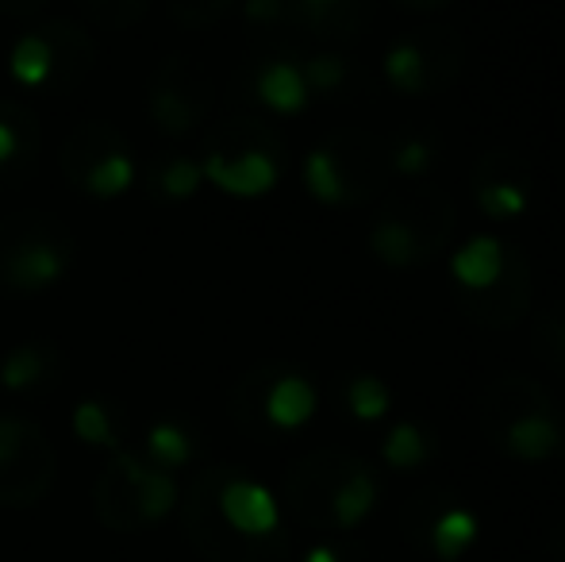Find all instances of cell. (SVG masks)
I'll list each match as a JSON object with an SVG mask.
<instances>
[{"instance_id":"obj_1","label":"cell","mask_w":565,"mask_h":562,"mask_svg":"<svg viewBox=\"0 0 565 562\" xmlns=\"http://www.w3.org/2000/svg\"><path fill=\"white\" fill-rule=\"evenodd\" d=\"M74 240L51 216H12L0 224V285L43 289L70 266Z\"/></svg>"},{"instance_id":"obj_2","label":"cell","mask_w":565,"mask_h":562,"mask_svg":"<svg viewBox=\"0 0 565 562\" xmlns=\"http://www.w3.org/2000/svg\"><path fill=\"white\" fill-rule=\"evenodd\" d=\"M178 489L158 466L139 458H116L97 481V512L116 532H139L150 520H158L173 505Z\"/></svg>"},{"instance_id":"obj_3","label":"cell","mask_w":565,"mask_h":562,"mask_svg":"<svg viewBox=\"0 0 565 562\" xmlns=\"http://www.w3.org/2000/svg\"><path fill=\"white\" fill-rule=\"evenodd\" d=\"M54 450L43 427L0 416V501L31 505L51 489Z\"/></svg>"},{"instance_id":"obj_4","label":"cell","mask_w":565,"mask_h":562,"mask_svg":"<svg viewBox=\"0 0 565 562\" xmlns=\"http://www.w3.org/2000/svg\"><path fill=\"white\" fill-rule=\"evenodd\" d=\"M62 170L85 193L113 197L131 181V147L113 124H85L62 147Z\"/></svg>"},{"instance_id":"obj_5","label":"cell","mask_w":565,"mask_h":562,"mask_svg":"<svg viewBox=\"0 0 565 562\" xmlns=\"http://www.w3.org/2000/svg\"><path fill=\"white\" fill-rule=\"evenodd\" d=\"M204 100L209 97L193 82L185 62H166L162 74L154 77V89H150V116L166 136H185L204 116Z\"/></svg>"},{"instance_id":"obj_6","label":"cell","mask_w":565,"mask_h":562,"mask_svg":"<svg viewBox=\"0 0 565 562\" xmlns=\"http://www.w3.org/2000/svg\"><path fill=\"white\" fill-rule=\"evenodd\" d=\"M204 170H209V178L216 181L220 189H227V193H235V197H258L277 185L274 155H266V150H258V147L235 150V155L212 150Z\"/></svg>"},{"instance_id":"obj_7","label":"cell","mask_w":565,"mask_h":562,"mask_svg":"<svg viewBox=\"0 0 565 562\" xmlns=\"http://www.w3.org/2000/svg\"><path fill=\"white\" fill-rule=\"evenodd\" d=\"M216 505H220V517L235 532L254 536V540H269L277 532V520H281L277 501L262 486H254V481H227V486H220Z\"/></svg>"},{"instance_id":"obj_8","label":"cell","mask_w":565,"mask_h":562,"mask_svg":"<svg viewBox=\"0 0 565 562\" xmlns=\"http://www.w3.org/2000/svg\"><path fill=\"white\" fill-rule=\"evenodd\" d=\"M35 120L15 100H0V178H23L35 166Z\"/></svg>"},{"instance_id":"obj_9","label":"cell","mask_w":565,"mask_h":562,"mask_svg":"<svg viewBox=\"0 0 565 562\" xmlns=\"http://www.w3.org/2000/svg\"><path fill=\"white\" fill-rule=\"evenodd\" d=\"M43 43H46V82L54 85H74L77 77L89 70L93 59V43L74 28V23H46L43 31Z\"/></svg>"},{"instance_id":"obj_10","label":"cell","mask_w":565,"mask_h":562,"mask_svg":"<svg viewBox=\"0 0 565 562\" xmlns=\"http://www.w3.org/2000/svg\"><path fill=\"white\" fill-rule=\"evenodd\" d=\"M450 274L469 293L492 289L500 282V274H504V243L497 235H473V240L454 251Z\"/></svg>"},{"instance_id":"obj_11","label":"cell","mask_w":565,"mask_h":562,"mask_svg":"<svg viewBox=\"0 0 565 562\" xmlns=\"http://www.w3.org/2000/svg\"><path fill=\"white\" fill-rule=\"evenodd\" d=\"M316 413V390L308 378L285 374L266 393V421L274 427H300Z\"/></svg>"},{"instance_id":"obj_12","label":"cell","mask_w":565,"mask_h":562,"mask_svg":"<svg viewBox=\"0 0 565 562\" xmlns=\"http://www.w3.org/2000/svg\"><path fill=\"white\" fill-rule=\"evenodd\" d=\"M504 447L520 463H543V458H551L562 447V427L546 413H523L520 421H512V427H508Z\"/></svg>"},{"instance_id":"obj_13","label":"cell","mask_w":565,"mask_h":562,"mask_svg":"<svg viewBox=\"0 0 565 562\" xmlns=\"http://www.w3.org/2000/svg\"><path fill=\"white\" fill-rule=\"evenodd\" d=\"M370 251L377 263L393 266V271H408L424 255V243H419L416 227L404 224V220H381L370 232Z\"/></svg>"},{"instance_id":"obj_14","label":"cell","mask_w":565,"mask_h":562,"mask_svg":"<svg viewBox=\"0 0 565 562\" xmlns=\"http://www.w3.org/2000/svg\"><path fill=\"white\" fill-rule=\"evenodd\" d=\"M373 505H377V481L370 470H354L331 494V520L339 528H358L373 512Z\"/></svg>"},{"instance_id":"obj_15","label":"cell","mask_w":565,"mask_h":562,"mask_svg":"<svg viewBox=\"0 0 565 562\" xmlns=\"http://www.w3.org/2000/svg\"><path fill=\"white\" fill-rule=\"evenodd\" d=\"M258 97L266 100L274 113H300L308 105V82L300 74V66L292 62H274L269 70H262L258 77Z\"/></svg>"},{"instance_id":"obj_16","label":"cell","mask_w":565,"mask_h":562,"mask_svg":"<svg viewBox=\"0 0 565 562\" xmlns=\"http://www.w3.org/2000/svg\"><path fill=\"white\" fill-rule=\"evenodd\" d=\"M473 540H477V517L469 509L443 512V517L435 520V528H431V548H435V555H439L443 562L461 559L469 548H473Z\"/></svg>"},{"instance_id":"obj_17","label":"cell","mask_w":565,"mask_h":562,"mask_svg":"<svg viewBox=\"0 0 565 562\" xmlns=\"http://www.w3.org/2000/svg\"><path fill=\"white\" fill-rule=\"evenodd\" d=\"M58 367V354L43 343H31V347H20L12 359L4 362V385L12 390H31V385H43L46 378L54 374Z\"/></svg>"},{"instance_id":"obj_18","label":"cell","mask_w":565,"mask_h":562,"mask_svg":"<svg viewBox=\"0 0 565 562\" xmlns=\"http://www.w3.org/2000/svg\"><path fill=\"white\" fill-rule=\"evenodd\" d=\"M385 77L396 93L404 97H416L427 85V59L416 43H396L393 51L385 54Z\"/></svg>"},{"instance_id":"obj_19","label":"cell","mask_w":565,"mask_h":562,"mask_svg":"<svg viewBox=\"0 0 565 562\" xmlns=\"http://www.w3.org/2000/svg\"><path fill=\"white\" fill-rule=\"evenodd\" d=\"M305 185L312 189L316 201L342 204L347 201V178L339 170V158L331 150H312L305 162Z\"/></svg>"},{"instance_id":"obj_20","label":"cell","mask_w":565,"mask_h":562,"mask_svg":"<svg viewBox=\"0 0 565 562\" xmlns=\"http://www.w3.org/2000/svg\"><path fill=\"white\" fill-rule=\"evenodd\" d=\"M381 455L393 470H412L427 458V435L416 424L401 421L396 427H388L385 443H381Z\"/></svg>"},{"instance_id":"obj_21","label":"cell","mask_w":565,"mask_h":562,"mask_svg":"<svg viewBox=\"0 0 565 562\" xmlns=\"http://www.w3.org/2000/svg\"><path fill=\"white\" fill-rule=\"evenodd\" d=\"M347 405L358 421L373 424V421H381V416H388V409H393V393H388V385L381 382V378L362 374L347 385Z\"/></svg>"},{"instance_id":"obj_22","label":"cell","mask_w":565,"mask_h":562,"mask_svg":"<svg viewBox=\"0 0 565 562\" xmlns=\"http://www.w3.org/2000/svg\"><path fill=\"white\" fill-rule=\"evenodd\" d=\"M477 204L489 220H515L527 212V189L515 181H484L477 189Z\"/></svg>"},{"instance_id":"obj_23","label":"cell","mask_w":565,"mask_h":562,"mask_svg":"<svg viewBox=\"0 0 565 562\" xmlns=\"http://www.w3.org/2000/svg\"><path fill=\"white\" fill-rule=\"evenodd\" d=\"M77 432L93 443H116L119 439V413L105 401H85L77 409Z\"/></svg>"},{"instance_id":"obj_24","label":"cell","mask_w":565,"mask_h":562,"mask_svg":"<svg viewBox=\"0 0 565 562\" xmlns=\"http://www.w3.org/2000/svg\"><path fill=\"white\" fill-rule=\"evenodd\" d=\"M201 181V170H196L189 158H166V162L154 166V189L170 197H189Z\"/></svg>"},{"instance_id":"obj_25","label":"cell","mask_w":565,"mask_h":562,"mask_svg":"<svg viewBox=\"0 0 565 562\" xmlns=\"http://www.w3.org/2000/svg\"><path fill=\"white\" fill-rule=\"evenodd\" d=\"M300 74H305L308 82V93H331L339 89L342 82H347V62L339 59V54H316L312 62H305L300 66Z\"/></svg>"},{"instance_id":"obj_26","label":"cell","mask_w":565,"mask_h":562,"mask_svg":"<svg viewBox=\"0 0 565 562\" xmlns=\"http://www.w3.org/2000/svg\"><path fill=\"white\" fill-rule=\"evenodd\" d=\"M82 4H85V12L97 23H105V28H127V23L139 20L147 0H82Z\"/></svg>"},{"instance_id":"obj_27","label":"cell","mask_w":565,"mask_h":562,"mask_svg":"<svg viewBox=\"0 0 565 562\" xmlns=\"http://www.w3.org/2000/svg\"><path fill=\"white\" fill-rule=\"evenodd\" d=\"M166 4H170V12L178 15V23H185V28H209L231 0H166Z\"/></svg>"},{"instance_id":"obj_28","label":"cell","mask_w":565,"mask_h":562,"mask_svg":"<svg viewBox=\"0 0 565 562\" xmlns=\"http://www.w3.org/2000/svg\"><path fill=\"white\" fill-rule=\"evenodd\" d=\"M150 450H154L158 466H181L189 458V439L178 427H162V432H154V439H150Z\"/></svg>"},{"instance_id":"obj_29","label":"cell","mask_w":565,"mask_h":562,"mask_svg":"<svg viewBox=\"0 0 565 562\" xmlns=\"http://www.w3.org/2000/svg\"><path fill=\"white\" fill-rule=\"evenodd\" d=\"M393 166H396V173H404V178H416V173H424L427 166H431V147L419 139H408L401 150H396Z\"/></svg>"},{"instance_id":"obj_30","label":"cell","mask_w":565,"mask_h":562,"mask_svg":"<svg viewBox=\"0 0 565 562\" xmlns=\"http://www.w3.org/2000/svg\"><path fill=\"white\" fill-rule=\"evenodd\" d=\"M246 15H250V20H277V15H281V0H250Z\"/></svg>"},{"instance_id":"obj_31","label":"cell","mask_w":565,"mask_h":562,"mask_svg":"<svg viewBox=\"0 0 565 562\" xmlns=\"http://www.w3.org/2000/svg\"><path fill=\"white\" fill-rule=\"evenodd\" d=\"M46 0H0V8L4 12H15V15H23V12H35V8H43Z\"/></svg>"},{"instance_id":"obj_32","label":"cell","mask_w":565,"mask_h":562,"mask_svg":"<svg viewBox=\"0 0 565 562\" xmlns=\"http://www.w3.org/2000/svg\"><path fill=\"white\" fill-rule=\"evenodd\" d=\"M300 4L312 15H323V12H331V8H339V0H300Z\"/></svg>"},{"instance_id":"obj_33","label":"cell","mask_w":565,"mask_h":562,"mask_svg":"<svg viewBox=\"0 0 565 562\" xmlns=\"http://www.w3.org/2000/svg\"><path fill=\"white\" fill-rule=\"evenodd\" d=\"M305 562H339V555H335L331 548H312V551L305 555Z\"/></svg>"},{"instance_id":"obj_34","label":"cell","mask_w":565,"mask_h":562,"mask_svg":"<svg viewBox=\"0 0 565 562\" xmlns=\"http://www.w3.org/2000/svg\"><path fill=\"white\" fill-rule=\"evenodd\" d=\"M412 4H419V8H439V4H447V0H412Z\"/></svg>"},{"instance_id":"obj_35","label":"cell","mask_w":565,"mask_h":562,"mask_svg":"<svg viewBox=\"0 0 565 562\" xmlns=\"http://www.w3.org/2000/svg\"><path fill=\"white\" fill-rule=\"evenodd\" d=\"M558 347L565 351V324H562V331H558Z\"/></svg>"}]
</instances>
